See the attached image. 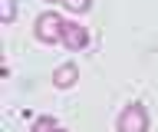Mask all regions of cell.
Here are the masks:
<instances>
[{
  "instance_id": "cell-1",
  "label": "cell",
  "mask_w": 158,
  "mask_h": 132,
  "mask_svg": "<svg viewBox=\"0 0 158 132\" xmlns=\"http://www.w3.org/2000/svg\"><path fill=\"white\" fill-rule=\"evenodd\" d=\"M63 27H66V20H63L56 10L40 13V17H36V40H43V43L63 40Z\"/></svg>"
},
{
  "instance_id": "cell-2",
  "label": "cell",
  "mask_w": 158,
  "mask_h": 132,
  "mask_svg": "<svg viewBox=\"0 0 158 132\" xmlns=\"http://www.w3.org/2000/svg\"><path fill=\"white\" fill-rule=\"evenodd\" d=\"M115 126H118V132H148V112H145V106H138V102L125 106Z\"/></svg>"
},
{
  "instance_id": "cell-3",
  "label": "cell",
  "mask_w": 158,
  "mask_h": 132,
  "mask_svg": "<svg viewBox=\"0 0 158 132\" xmlns=\"http://www.w3.org/2000/svg\"><path fill=\"white\" fill-rule=\"evenodd\" d=\"M63 43H66L69 50H82V46L89 43L86 27H79V23H69V20H66V27H63Z\"/></svg>"
},
{
  "instance_id": "cell-4",
  "label": "cell",
  "mask_w": 158,
  "mask_h": 132,
  "mask_svg": "<svg viewBox=\"0 0 158 132\" xmlns=\"http://www.w3.org/2000/svg\"><path fill=\"white\" fill-rule=\"evenodd\" d=\"M76 79H79V70L73 66V63H63V66L53 73V83H56L59 89H69V86H73Z\"/></svg>"
},
{
  "instance_id": "cell-5",
  "label": "cell",
  "mask_w": 158,
  "mask_h": 132,
  "mask_svg": "<svg viewBox=\"0 0 158 132\" xmlns=\"http://www.w3.org/2000/svg\"><path fill=\"white\" fill-rule=\"evenodd\" d=\"M13 13H17V0H0V20L10 23V20H13Z\"/></svg>"
},
{
  "instance_id": "cell-6",
  "label": "cell",
  "mask_w": 158,
  "mask_h": 132,
  "mask_svg": "<svg viewBox=\"0 0 158 132\" xmlns=\"http://www.w3.org/2000/svg\"><path fill=\"white\" fill-rule=\"evenodd\" d=\"M33 132H66V129H59L53 119H36L33 122Z\"/></svg>"
},
{
  "instance_id": "cell-7",
  "label": "cell",
  "mask_w": 158,
  "mask_h": 132,
  "mask_svg": "<svg viewBox=\"0 0 158 132\" xmlns=\"http://www.w3.org/2000/svg\"><path fill=\"white\" fill-rule=\"evenodd\" d=\"M63 3H66L73 13H86L89 7H92V0H63Z\"/></svg>"
},
{
  "instance_id": "cell-8",
  "label": "cell",
  "mask_w": 158,
  "mask_h": 132,
  "mask_svg": "<svg viewBox=\"0 0 158 132\" xmlns=\"http://www.w3.org/2000/svg\"><path fill=\"white\" fill-rule=\"evenodd\" d=\"M49 3H63V0H49Z\"/></svg>"
}]
</instances>
